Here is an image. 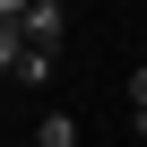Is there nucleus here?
Segmentation results:
<instances>
[{
	"instance_id": "obj_3",
	"label": "nucleus",
	"mask_w": 147,
	"mask_h": 147,
	"mask_svg": "<svg viewBox=\"0 0 147 147\" xmlns=\"http://www.w3.org/2000/svg\"><path fill=\"white\" fill-rule=\"evenodd\" d=\"M9 9H18V0H0V78H9L18 52H26V43H18V26H9Z\"/></svg>"
},
{
	"instance_id": "obj_1",
	"label": "nucleus",
	"mask_w": 147,
	"mask_h": 147,
	"mask_svg": "<svg viewBox=\"0 0 147 147\" xmlns=\"http://www.w3.org/2000/svg\"><path fill=\"white\" fill-rule=\"evenodd\" d=\"M9 26H18V43H26V52H61V35H69L61 0H18V9H9Z\"/></svg>"
},
{
	"instance_id": "obj_4",
	"label": "nucleus",
	"mask_w": 147,
	"mask_h": 147,
	"mask_svg": "<svg viewBox=\"0 0 147 147\" xmlns=\"http://www.w3.org/2000/svg\"><path fill=\"white\" fill-rule=\"evenodd\" d=\"M9 78H26V87H43V78H52V52H18V69H9Z\"/></svg>"
},
{
	"instance_id": "obj_2",
	"label": "nucleus",
	"mask_w": 147,
	"mask_h": 147,
	"mask_svg": "<svg viewBox=\"0 0 147 147\" xmlns=\"http://www.w3.org/2000/svg\"><path fill=\"white\" fill-rule=\"evenodd\" d=\"M35 147H78V121H69V113H43L35 121Z\"/></svg>"
},
{
	"instance_id": "obj_5",
	"label": "nucleus",
	"mask_w": 147,
	"mask_h": 147,
	"mask_svg": "<svg viewBox=\"0 0 147 147\" xmlns=\"http://www.w3.org/2000/svg\"><path fill=\"white\" fill-rule=\"evenodd\" d=\"M138 69H147V35H138Z\"/></svg>"
}]
</instances>
